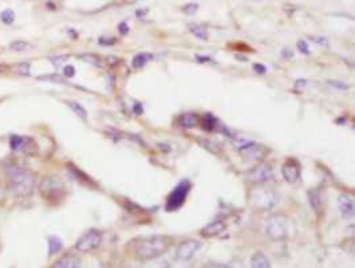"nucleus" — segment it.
Returning a JSON list of instances; mask_svg holds the SVG:
<instances>
[{
	"label": "nucleus",
	"instance_id": "7",
	"mask_svg": "<svg viewBox=\"0 0 355 268\" xmlns=\"http://www.w3.org/2000/svg\"><path fill=\"white\" fill-rule=\"evenodd\" d=\"M189 190H190V183L184 180L180 184L176 186V189L173 190L172 193L169 195L167 201V210H176L180 206H183V204L187 200V196H188Z\"/></svg>",
	"mask_w": 355,
	"mask_h": 268
},
{
	"label": "nucleus",
	"instance_id": "27",
	"mask_svg": "<svg viewBox=\"0 0 355 268\" xmlns=\"http://www.w3.org/2000/svg\"><path fill=\"white\" fill-rule=\"evenodd\" d=\"M14 70H15L18 74H21V75H30V64L28 63L18 64Z\"/></svg>",
	"mask_w": 355,
	"mask_h": 268
},
{
	"label": "nucleus",
	"instance_id": "12",
	"mask_svg": "<svg viewBox=\"0 0 355 268\" xmlns=\"http://www.w3.org/2000/svg\"><path fill=\"white\" fill-rule=\"evenodd\" d=\"M282 173L284 180L290 183V184H293L296 183L300 177V166H299L298 163H295L293 160H288L287 163L283 165L282 168Z\"/></svg>",
	"mask_w": 355,
	"mask_h": 268
},
{
	"label": "nucleus",
	"instance_id": "34",
	"mask_svg": "<svg viewBox=\"0 0 355 268\" xmlns=\"http://www.w3.org/2000/svg\"><path fill=\"white\" fill-rule=\"evenodd\" d=\"M253 68H255L256 71H257L259 74L266 73V66H261V64H255V66H253Z\"/></svg>",
	"mask_w": 355,
	"mask_h": 268
},
{
	"label": "nucleus",
	"instance_id": "13",
	"mask_svg": "<svg viewBox=\"0 0 355 268\" xmlns=\"http://www.w3.org/2000/svg\"><path fill=\"white\" fill-rule=\"evenodd\" d=\"M227 224L223 220H214L212 223H209L208 226H205L201 229V236L204 237H213L220 235L221 232L225 231Z\"/></svg>",
	"mask_w": 355,
	"mask_h": 268
},
{
	"label": "nucleus",
	"instance_id": "17",
	"mask_svg": "<svg viewBox=\"0 0 355 268\" xmlns=\"http://www.w3.org/2000/svg\"><path fill=\"white\" fill-rule=\"evenodd\" d=\"M180 125L183 127H187V129H192V127H196L199 125V117L196 116L194 113H187V114H183L180 117Z\"/></svg>",
	"mask_w": 355,
	"mask_h": 268
},
{
	"label": "nucleus",
	"instance_id": "3",
	"mask_svg": "<svg viewBox=\"0 0 355 268\" xmlns=\"http://www.w3.org/2000/svg\"><path fill=\"white\" fill-rule=\"evenodd\" d=\"M39 190L46 200L59 201L66 195V185L58 176H47L41 181Z\"/></svg>",
	"mask_w": 355,
	"mask_h": 268
},
{
	"label": "nucleus",
	"instance_id": "30",
	"mask_svg": "<svg viewBox=\"0 0 355 268\" xmlns=\"http://www.w3.org/2000/svg\"><path fill=\"white\" fill-rule=\"evenodd\" d=\"M199 10V5L197 4H187V7H184V12H187V14H194L196 11Z\"/></svg>",
	"mask_w": 355,
	"mask_h": 268
},
{
	"label": "nucleus",
	"instance_id": "8",
	"mask_svg": "<svg viewBox=\"0 0 355 268\" xmlns=\"http://www.w3.org/2000/svg\"><path fill=\"white\" fill-rule=\"evenodd\" d=\"M10 146L12 150L24 153L27 156H32V154H35L38 152L37 142L28 136H18V134H14L10 138Z\"/></svg>",
	"mask_w": 355,
	"mask_h": 268
},
{
	"label": "nucleus",
	"instance_id": "20",
	"mask_svg": "<svg viewBox=\"0 0 355 268\" xmlns=\"http://www.w3.org/2000/svg\"><path fill=\"white\" fill-rule=\"evenodd\" d=\"M189 31L201 41H208V31L205 27L199 26V24H189Z\"/></svg>",
	"mask_w": 355,
	"mask_h": 268
},
{
	"label": "nucleus",
	"instance_id": "36",
	"mask_svg": "<svg viewBox=\"0 0 355 268\" xmlns=\"http://www.w3.org/2000/svg\"><path fill=\"white\" fill-rule=\"evenodd\" d=\"M187 268H193V267H187Z\"/></svg>",
	"mask_w": 355,
	"mask_h": 268
},
{
	"label": "nucleus",
	"instance_id": "15",
	"mask_svg": "<svg viewBox=\"0 0 355 268\" xmlns=\"http://www.w3.org/2000/svg\"><path fill=\"white\" fill-rule=\"evenodd\" d=\"M54 268H82L81 260L75 255H66L58 262Z\"/></svg>",
	"mask_w": 355,
	"mask_h": 268
},
{
	"label": "nucleus",
	"instance_id": "1",
	"mask_svg": "<svg viewBox=\"0 0 355 268\" xmlns=\"http://www.w3.org/2000/svg\"><path fill=\"white\" fill-rule=\"evenodd\" d=\"M11 190L19 197H28L35 188V174L21 165H10L5 169Z\"/></svg>",
	"mask_w": 355,
	"mask_h": 268
},
{
	"label": "nucleus",
	"instance_id": "9",
	"mask_svg": "<svg viewBox=\"0 0 355 268\" xmlns=\"http://www.w3.org/2000/svg\"><path fill=\"white\" fill-rule=\"evenodd\" d=\"M273 177V170L268 164H259L248 173V180L252 184H266Z\"/></svg>",
	"mask_w": 355,
	"mask_h": 268
},
{
	"label": "nucleus",
	"instance_id": "25",
	"mask_svg": "<svg viewBox=\"0 0 355 268\" xmlns=\"http://www.w3.org/2000/svg\"><path fill=\"white\" fill-rule=\"evenodd\" d=\"M81 59L84 61V62H89V63L94 64V66H101L102 62H101V59L94 55V54H84V55H81Z\"/></svg>",
	"mask_w": 355,
	"mask_h": 268
},
{
	"label": "nucleus",
	"instance_id": "19",
	"mask_svg": "<svg viewBox=\"0 0 355 268\" xmlns=\"http://www.w3.org/2000/svg\"><path fill=\"white\" fill-rule=\"evenodd\" d=\"M308 201H310V205L315 212H320L322 209V201H320V197H319L318 190H310L308 192Z\"/></svg>",
	"mask_w": 355,
	"mask_h": 268
},
{
	"label": "nucleus",
	"instance_id": "11",
	"mask_svg": "<svg viewBox=\"0 0 355 268\" xmlns=\"http://www.w3.org/2000/svg\"><path fill=\"white\" fill-rule=\"evenodd\" d=\"M240 153L248 161H260L261 158L264 157V147L259 144L248 142L240 147Z\"/></svg>",
	"mask_w": 355,
	"mask_h": 268
},
{
	"label": "nucleus",
	"instance_id": "22",
	"mask_svg": "<svg viewBox=\"0 0 355 268\" xmlns=\"http://www.w3.org/2000/svg\"><path fill=\"white\" fill-rule=\"evenodd\" d=\"M67 105L71 107V110L77 114V116H79L81 118H87V111H86V109H84V106H81L78 103V102H74V101H67Z\"/></svg>",
	"mask_w": 355,
	"mask_h": 268
},
{
	"label": "nucleus",
	"instance_id": "10",
	"mask_svg": "<svg viewBox=\"0 0 355 268\" xmlns=\"http://www.w3.org/2000/svg\"><path fill=\"white\" fill-rule=\"evenodd\" d=\"M200 247H201V243L197 240H185L178 244L177 249H176V258L183 262H188L196 255Z\"/></svg>",
	"mask_w": 355,
	"mask_h": 268
},
{
	"label": "nucleus",
	"instance_id": "2",
	"mask_svg": "<svg viewBox=\"0 0 355 268\" xmlns=\"http://www.w3.org/2000/svg\"><path fill=\"white\" fill-rule=\"evenodd\" d=\"M170 246V242L167 236L162 235H152V236L144 237L141 242H138L134 248V255L140 260H153L161 256L162 253L167 251Z\"/></svg>",
	"mask_w": 355,
	"mask_h": 268
},
{
	"label": "nucleus",
	"instance_id": "5",
	"mask_svg": "<svg viewBox=\"0 0 355 268\" xmlns=\"http://www.w3.org/2000/svg\"><path fill=\"white\" fill-rule=\"evenodd\" d=\"M102 243V232L98 229H89L79 237L78 242L75 244V249L79 252H90L95 248H98Z\"/></svg>",
	"mask_w": 355,
	"mask_h": 268
},
{
	"label": "nucleus",
	"instance_id": "33",
	"mask_svg": "<svg viewBox=\"0 0 355 268\" xmlns=\"http://www.w3.org/2000/svg\"><path fill=\"white\" fill-rule=\"evenodd\" d=\"M205 268H230L228 266H225V264H220V263H210L208 264Z\"/></svg>",
	"mask_w": 355,
	"mask_h": 268
},
{
	"label": "nucleus",
	"instance_id": "32",
	"mask_svg": "<svg viewBox=\"0 0 355 268\" xmlns=\"http://www.w3.org/2000/svg\"><path fill=\"white\" fill-rule=\"evenodd\" d=\"M118 30H120L121 34L126 35V34L129 32V27H127V24H126L125 21H124V23H121V24H120V28H118Z\"/></svg>",
	"mask_w": 355,
	"mask_h": 268
},
{
	"label": "nucleus",
	"instance_id": "4",
	"mask_svg": "<svg viewBox=\"0 0 355 268\" xmlns=\"http://www.w3.org/2000/svg\"><path fill=\"white\" fill-rule=\"evenodd\" d=\"M252 203L257 209H271L273 205L276 204V196L275 192L268 188H256L251 193Z\"/></svg>",
	"mask_w": 355,
	"mask_h": 268
},
{
	"label": "nucleus",
	"instance_id": "6",
	"mask_svg": "<svg viewBox=\"0 0 355 268\" xmlns=\"http://www.w3.org/2000/svg\"><path fill=\"white\" fill-rule=\"evenodd\" d=\"M267 235L272 240H283L287 236V220L282 215H273L270 217L266 227Z\"/></svg>",
	"mask_w": 355,
	"mask_h": 268
},
{
	"label": "nucleus",
	"instance_id": "31",
	"mask_svg": "<svg viewBox=\"0 0 355 268\" xmlns=\"http://www.w3.org/2000/svg\"><path fill=\"white\" fill-rule=\"evenodd\" d=\"M329 83L331 84V86H334V87H338V89H342V90L349 89V86H347V84L340 83V82H333V81H330Z\"/></svg>",
	"mask_w": 355,
	"mask_h": 268
},
{
	"label": "nucleus",
	"instance_id": "26",
	"mask_svg": "<svg viewBox=\"0 0 355 268\" xmlns=\"http://www.w3.org/2000/svg\"><path fill=\"white\" fill-rule=\"evenodd\" d=\"M203 126L205 130H213V127L214 125H216V120H214L213 117L212 116H205L204 117V120H203Z\"/></svg>",
	"mask_w": 355,
	"mask_h": 268
},
{
	"label": "nucleus",
	"instance_id": "35",
	"mask_svg": "<svg viewBox=\"0 0 355 268\" xmlns=\"http://www.w3.org/2000/svg\"><path fill=\"white\" fill-rule=\"evenodd\" d=\"M3 71H4V66H1V64H0V74L3 73Z\"/></svg>",
	"mask_w": 355,
	"mask_h": 268
},
{
	"label": "nucleus",
	"instance_id": "18",
	"mask_svg": "<svg viewBox=\"0 0 355 268\" xmlns=\"http://www.w3.org/2000/svg\"><path fill=\"white\" fill-rule=\"evenodd\" d=\"M152 58H153L152 54L140 53V54H137L136 57L133 58V62H131V64H133V67L134 68H141V67H144V66H145V64H146Z\"/></svg>",
	"mask_w": 355,
	"mask_h": 268
},
{
	"label": "nucleus",
	"instance_id": "24",
	"mask_svg": "<svg viewBox=\"0 0 355 268\" xmlns=\"http://www.w3.org/2000/svg\"><path fill=\"white\" fill-rule=\"evenodd\" d=\"M0 19L5 24H12L15 21V12L12 10H4L0 14Z\"/></svg>",
	"mask_w": 355,
	"mask_h": 268
},
{
	"label": "nucleus",
	"instance_id": "21",
	"mask_svg": "<svg viewBox=\"0 0 355 268\" xmlns=\"http://www.w3.org/2000/svg\"><path fill=\"white\" fill-rule=\"evenodd\" d=\"M61 249H62V242H61V239L57 236L48 237V253L50 255H55Z\"/></svg>",
	"mask_w": 355,
	"mask_h": 268
},
{
	"label": "nucleus",
	"instance_id": "29",
	"mask_svg": "<svg viewBox=\"0 0 355 268\" xmlns=\"http://www.w3.org/2000/svg\"><path fill=\"white\" fill-rule=\"evenodd\" d=\"M298 48L299 51L302 54H310V50H308V44L304 41H299L298 42Z\"/></svg>",
	"mask_w": 355,
	"mask_h": 268
},
{
	"label": "nucleus",
	"instance_id": "28",
	"mask_svg": "<svg viewBox=\"0 0 355 268\" xmlns=\"http://www.w3.org/2000/svg\"><path fill=\"white\" fill-rule=\"evenodd\" d=\"M63 74H64V77H67V78H73L74 75H75V68L73 66H64L63 68Z\"/></svg>",
	"mask_w": 355,
	"mask_h": 268
},
{
	"label": "nucleus",
	"instance_id": "14",
	"mask_svg": "<svg viewBox=\"0 0 355 268\" xmlns=\"http://www.w3.org/2000/svg\"><path fill=\"white\" fill-rule=\"evenodd\" d=\"M338 205H339L342 215L345 217H353L354 216V200L351 199L350 196L340 195L339 199H338Z\"/></svg>",
	"mask_w": 355,
	"mask_h": 268
},
{
	"label": "nucleus",
	"instance_id": "16",
	"mask_svg": "<svg viewBox=\"0 0 355 268\" xmlns=\"http://www.w3.org/2000/svg\"><path fill=\"white\" fill-rule=\"evenodd\" d=\"M251 268H271L270 259L263 252L253 253L251 258Z\"/></svg>",
	"mask_w": 355,
	"mask_h": 268
},
{
	"label": "nucleus",
	"instance_id": "23",
	"mask_svg": "<svg viewBox=\"0 0 355 268\" xmlns=\"http://www.w3.org/2000/svg\"><path fill=\"white\" fill-rule=\"evenodd\" d=\"M30 43L24 42V41H16V42H12L10 44V48L12 51H16V53H21V51H27L30 50Z\"/></svg>",
	"mask_w": 355,
	"mask_h": 268
}]
</instances>
